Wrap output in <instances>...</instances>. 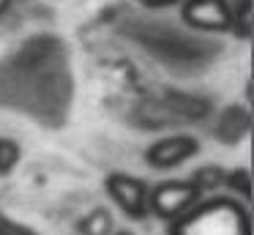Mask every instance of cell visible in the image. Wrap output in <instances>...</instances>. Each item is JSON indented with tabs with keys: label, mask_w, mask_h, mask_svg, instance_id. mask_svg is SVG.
<instances>
[{
	"label": "cell",
	"mask_w": 254,
	"mask_h": 235,
	"mask_svg": "<svg viewBox=\"0 0 254 235\" xmlns=\"http://www.w3.org/2000/svg\"><path fill=\"white\" fill-rule=\"evenodd\" d=\"M170 235H252V222L235 200H210L183 213Z\"/></svg>",
	"instance_id": "obj_1"
},
{
	"label": "cell",
	"mask_w": 254,
	"mask_h": 235,
	"mask_svg": "<svg viewBox=\"0 0 254 235\" xmlns=\"http://www.w3.org/2000/svg\"><path fill=\"white\" fill-rule=\"evenodd\" d=\"M199 200V191L186 180H170L153 189V194H148V208L161 219H181L183 213H189Z\"/></svg>",
	"instance_id": "obj_2"
},
{
	"label": "cell",
	"mask_w": 254,
	"mask_h": 235,
	"mask_svg": "<svg viewBox=\"0 0 254 235\" xmlns=\"http://www.w3.org/2000/svg\"><path fill=\"white\" fill-rule=\"evenodd\" d=\"M104 186L110 191V197L115 200V205L126 216H131V219L148 216V186H145V180L126 175V172H112V175H107Z\"/></svg>",
	"instance_id": "obj_3"
},
{
	"label": "cell",
	"mask_w": 254,
	"mask_h": 235,
	"mask_svg": "<svg viewBox=\"0 0 254 235\" xmlns=\"http://www.w3.org/2000/svg\"><path fill=\"white\" fill-rule=\"evenodd\" d=\"M181 16L186 25L197 30H230L232 27V8L227 0H183Z\"/></svg>",
	"instance_id": "obj_4"
},
{
	"label": "cell",
	"mask_w": 254,
	"mask_h": 235,
	"mask_svg": "<svg viewBox=\"0 0 254 235\" xmlns=\"http://www.w3.org/2000/svg\"><path fill=\"white\" fill-rule=\"evenodd\" d=\"M199 151V142L189 134H178V137H167V140H159L156 145L148 148L145 158H148L150 167L156 169H167V167H178L186 158H191L194 153Z\"/></svg>",
	"instance_id": "obj_5"
},
{
	"label": "cell",
	"mask_w": 254,
	"mask_h": 235,
	"mask_svg": "<svg viewBox=\"0 0 254 235\" xmlns=\"http://www.w3.org/2000/svg\"><path fill=\"white\" fill-rule=\"evenodd\" d=\"M112 213L107 208H93L88 216L79 222V235H112Z\"/></svg>",
	"instance_id": "obj_6"
},
{
	"label": "cell",
	"mask_w": 254,
	"mask_h": 235,
	"mask_svg": "<svg viewBox=\"0 0 254 235\" xmlns=\"http://www.w3.org/2000/svg\"><path fill=\"white\" fill-rule=\"evenodd\" d=\"M224 180H227L224 169L216 167V164H210V167H199L189 183H191L197 191H205V189H219V186H224Z\"/></svg>",
	"instance_id": "obj_7"
},
{
	"label": "cell",
	"mask_w": 254,
	"mask_h": 235,
	"mask_svg": "<svg viewBox=\"0 0 254 235\" xmlns=\"http://www.w3.org/2000/svg\"><path fill=\"white\" fill-rule=\"evenodd\" d=\"M19 161V145L14 140H6V137H0V175L11 172Z\"/></svg>",
	"instance_id": "obj_8"
},
{
	"label": "cell",
	"mask_w": 254,
	"mask_h": 235,
	"mask_svg": "<svg viewBox=\"0 0 254 235\" xmlns=\"http://www.w3.org/2000/svg\"><path fill=\"white\" fill-rule=\"evenodd\" d=\"M224 183L230 186L232 191H238L243 200H249V197H252V178H249V169H235V172H227Z\"/></svg>",
	"instance_id": "obj_9"
},
{
	"label": "cell",
	"mask_w": 254,
	"mask_h": 235,
	"mask_svg": "<svg viewBox=\"0 0 254 235\" xmlns=\"http://www.w3.org/2000/svg\"><path fill=\"white\" fill-rule=\"evenodd\" d=\"M145 5H153V8H159V5H170V3H178V0H142Z\"/></svg>",
	"instance_id": "obj_10"
},
{
	"label": "cell",
	"mask_w": 254,
	"mask_h": 235,
	"mask_svg": "<svg viewBox=\"0 0 254 235\" xmlns=\"http://www.w3.org/2000/svg\"><path fill=\"white\" fill-rule=\"evenodd\" d=\"M8 5H11V0H0V14H3V11L8 8Z\"/></svg>",
	"instance_id": "obj_11"
},
{
	"label": "cell",
	"mask_w": 254,
	"mask_h": 235,
	"mask_svg": "<svg viewBox=\"0 0 254 235\" xmlns=\"http://www.w3.org/2000/svg\"><path fill=\"white\" fill-rule=\"evenodd\" d=\"M118 235H134V233H118Z\"/></svg>",
	"instance_id": "obj_12"
}]
</instances>
